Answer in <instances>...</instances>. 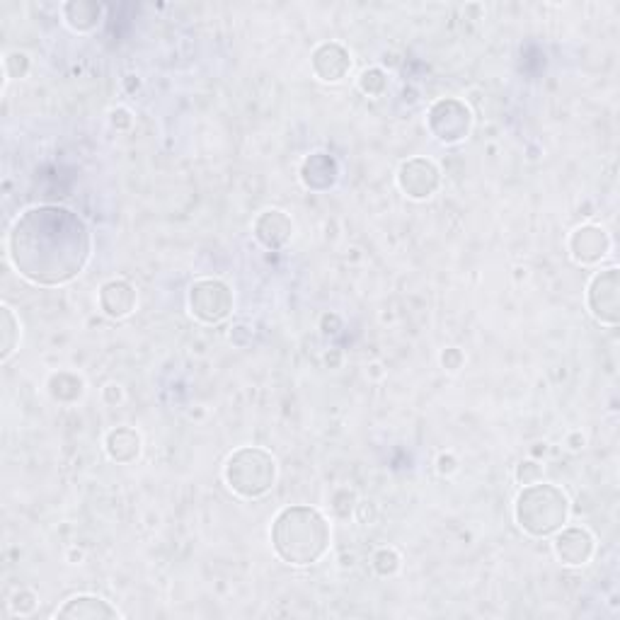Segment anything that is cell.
<instances>
[{
  "label": "cell",
  "instance_id": "9",
  "mask_svg": "<svg viewBox=\"0 0 620 620\" xmlns=\"http://www.w3.org/2000/svg\"><path fill=\"white\" fill-rule=\"evenodd\" d=\"M553 553L565 567H584L596 553V538L584 526H562L553 538Z\"/></svg>",
  "mask_w": 620,
  "mask_h": 620
},
{
  "label": "cell",
  "instance_id": "28",
  "mask_svg": "<svg viewBox=\"0 0 620 620\" xmlns=\"http://www.w3.org/2000/svg\"><path fill=\"white\" fill-rule=\"evenodd\" d=\"M102 398H105L107 405H117L124 400V390L122 386H117V383H109V386L102 390Z\"/></svg>",
  "mask_w": 620,
  "mask_h": 620
},
{
  "label": "cell",
  "instance_id": "11",
  "mask_svg": "<svg viewBox=\"0 0 620 620\" xmlns=\"http://www.w3.org/2000/svg\"><path fill=\"white\" fill-rule=\"evenodd\" d=\"M310 68L323 83H342L352 71V54L340 42H323L310 54Z\"/></svg>",
  "mask_w": 620,
  "mask_h": 620
},
{
  "label": "cell",
  "instance_id": "24",
  "mask_svg": "<svg viewBox=\"0 0 620 620\" xmlns=\"http://www.w3.org/2000/svg\"><path fill=\"white\" fill-rule=\"evenodd\" d=\"M10 608H13L15 616H30V613L37 608V596L32 594L30 589H20L10 601Z\"/></svg>",
  "mask_w": 620,
  "mask_h": 620
},
{
  "label": "cell",
  "instance_id": "27",
  "mask_svg": "<svg viewBox=\"0 0 620 620\" xmlns=\"http://www.w3.org/2000/svg\"><path fill=\"white\" fill-rule=\"evenodd\" d=\"M436 470H439L441 475H453L458 470V461L453 453H441L439 461H436Z\"/></svg>",
  "mask_w": 620,
  "mask_h": 620
},
{
  "label": "cell",
  "instance_id": "12",
  "mask_svg": "<svg viewBox=\"0 0 620 620\" xmlns=\"http://www.w3.org/2000/svg\"><path fill=\"white\" fill-rule=\"evenodd\" d=\"M252 233H255L257 243L267 250H281L294 235V221L286 211L281 209H267L252 223Z\"/></svg>",
  "mask_w": 620,
  "mask_h": 620
},
{
  "label": "cell",
  "instance_id": "25",
  "mask_svg": "<svg viewBox=\"0 0 620 620\" xmlns=\"http://www.w3.org/2000/svg\"><path fill=\"white\" fill-rule=\"evenodd\" d=\"M463 361H465V357L458 347L444 349V352H441V366H444L446 371H451V373L458 371L463 366Z\"/></svg>",
  "mask_w": 620,
  "mask_h": 620
},
{
  "label": "cell",
  "instance_id": "1",
  "mask_svg": "<svg viewBox=\"0 0 620 620\" xmlns=\"http://www.w3.org/2000/svg\"><path fill=\"white\" fill-rule=\"evenodd\" d=\"M8 260L34 286L71 284L93 257V233L76 211L37 204L15 218L5 240Z\"/></svg>",
  "mask_w": 620,
  "mask_h": 620
},
{
  "label": "cell",
  "instance_id": "14",
  "mask_svg": "<svg viewBox=\"0 0 620 620\" xmlns=\"http://www.w3.org/2000/svg\"><path fill=\"white\" fill-rule=\"evenodd\" d=\"M340 180V163L330 153H310L301 163V182L310 192H327Z\"/></svg>",
  "mask_w": 620,
  "mask_h": 620
},
{
  "label": "cell",
  "instance_id": "6",
  "mask_svg": "<svg viewBox=\"0 0 620 620\" xmlns=\"http://www.w3.org/2000/svg\"><path fill=\"white\" fill-rule=\"evenodd\" d=\"M427 126L432 136L446 146L465 141L473 131V112L458 97H441L427 112Z\"/></svg>",
  "mask_w": 620,
  "mask_h": 620
},
{
  "label": "cell",
  "instance_id": "18",
  "mask_svg": "<svg viewBox=\"0 0 620 620\" xmlns=\"http://www.w3.org/2000/svg\"><path fill=\"white\" fill-rule=\"evenodd\" d=\"M47 390L56 403L73 405L85 395V381L83 376H78V373L73 371H59L49 376Z\"/></svg>",
  "mask_w": 620,
  "mask_h": 620
},
{
  "label": "cell",
  "instance_id": "4",
  "mask_svg": "<svg viewBox=\"0 0 620 620\" xmlns=\"http://www.w3.org/2000/svg\"><path fill=\"white\" fill-rule=\"evenodd\" d=\"M277 458L262 446H240L223 463V480L240 499H260L277 485Z\"/></svg>",
  "mask_w": 620,
  "mask_h": 620
},
{
  "label": "cell",
  "instance_id": "21",
  "mask_svg": "<svg viewBox=\"0 0 620 620\" xmlns=\"http://www.w3.org/2000/svg\"><path fill=\"white\" fill-rule=\"evenodd\" d=\"M400 553L395 548H381L373 553L371 558V567L378 577H393L395 572L400 570Z\"/></svg>",
  "mask_w": 620,
  "mask_h": 620
},
{
  "label": "cell",
  "instance_id": "23",
  "mask_svg": "<svg viewBox=\"0 0 620 620\" xmlns=\"http://www.w3.org/2000/svg\"><path fill=\"white\" fill-rule=\"evenodd\" d=\"M514 478H516V482H519L521 487L533 485V482L543 480V468L536 461H521L519 465H516Z\"/></svg>",
  "mask_w": 620,
  "mask_h": 620
},
{
  "label": "cell",
  "instance_id": "2",
  "mask_svg": "<svg viewBox=\"0 0 620 620\" xmlns=\"http://www.w3.org/2000/svg\"><path fill=\"white\" fill-rule=\"evenodd\" d=\"M269 541L281 562L291 567H310L330 553V519L308 504H291L274 516Z\"/></svg>",
  "mask_w": 620,
  "mask_h": 620
},
{
  "label": "cell",
  "instance_id": "7",
  "mask_svg": "<svg viewBox=\"0 0 620 620\" xmlns=\"http://www.w3.org/2000/svg\"><path fill=\"white\" fill-rule=\"evenodd\" d=\"M587 308L596 323L616 327L620 320V272L608 267L596 272L587 286Z\"/></svg>",
  "mask_w": 620,
  "mask_h": 620
},
{
  "label": "cell",
  "instance_id": "22",
  "mask_svg": "<svg viewBox=\"0 0 620 620\" xmlns=\"http://www.w3.org/2000/svg\"><path fill=\"white\" fill-rule=\"evenodd\" d=\"M3 71L5 80H22L27 73H30V56L20 49L8 51L3 59Z\"/></svg>",
  "mask_w": 620,
  "mask_h": 620
},
{
  "label": "cell",
  "instance_id": "16",
  "mask_svg": "<svg viewBox=\"0 0 620 620\" xmlns=\"http://www.w3.org/2000/svg\"><path fill=\"white\" fill-rule=\"evenodd\" d=\"M63 22L71 27L73 32L78 34H90L100 27L102 15H105V8L95 0H71L61 8Z\"/></svg>",
  "mask_w": 620,
  "mask_h": 620
},
{
  "label": "cell",
  "instance_id": "13",
  "mask_svg": "<svg viewBox=\"0 0 620 620\" xmlns=\"http://www.w3.org/2000/svg\"><path fill=\"white\" fill-rule=\"evenodd\" d=\"M97 303H100V310L107 318L124 320L136 310L139 294H136L134 284H129L126 279H109L100 286Z\"/></svg>",
  "mask_w": 620,
  "mask_h": 620
},
{
  "label": "cell",
  "instance_id": "19",
  "mask_svg": "<svg viewBox=\"0 0 620 620\" xmlns=\"http://www.w3.org/2000/svg\"><path fill=\"white\" fill-rule=\"evenodd\" d=\"M0 361H8L17 352L22 340V323L8 303L0 306Z\"/></svg>",
  "mask_w": 620,
  "mask_h": 620
},
{
  "label": "cell",
  "instance_id": "17",
  "mask_svg": "<svg viewBox=\"0 0 620 620\" xmlns=\"http://www.w3.org/2000/svg\"><path fill=\"white\" fill-rule=\"evenodd\" d=\"M141 449H143L141 434L131 427L112 429L105 439V451H107L109 461H114V463H122V465L134 463L136 458L141 456Z\"/></svg>",
  "mask_w": 620,
  "mask_h": 620
},
{
  "label": "cell",
  "instance_id": "8",
  "mask_svg": "<svg viewBox=\"0 0 620 620\" xmlns=\"http://www.w3.org/2000/svg\"><path fill=\"white\" fill-rule=\"evenodd\" d=\"M395 182H398V189L407 199H412V202H427V199H432L434 194L439 192L441 170L434 160L415 155V158H407L405 163L400 165Z\"/></svg>",
  "mask_w": 620,
  "mask_h": 620
},
{
  "label": "cell",
  "instance_id": "3",
  "mask_svg": "<svg viewBox=\"0 0 620 620\" xmlns=\"http://www.w3.org/2000/svg\"><path fill=\"white\" fill-rule=\"evenodd\" d=\"M570 509V497L562 487L538 480L521 487L514 502V521L526 536L548 538L567 526Z\"/></svg>",
  "mask_w": 620,
  "mask_h": 620
},
{
  "label": "cell",
  "instance_id": "20",
  "mask_svg": "<svg viewBox=\"0 0 620 620\" xmlns=\"http://www.w3.org/2000/svg\"><path fill=\"white\" fill-rule=\"evenodd\" d=\"M359 90L369 97H381L388 90V76L383 68H366L359 76Z\"/></svg>",
  "mask_w": 620,
  "mask_h": 620
},
{
  "label": "cell",
  "instance_id": "5",
  "mask_svg": "<svg viewBox=\"0 0 620 620\" xmlns=\"http://www.w3.org/2000/svg\"><path fill=\"white\" fill-rule=\"evenodd\" d=\"M189 313L204 325H218L233 313V289L221 279H197L187 294Z\"/></svg>",
  "mask_w": 620,
  "mask_h": 620
},
{
  "label": "cell",
  "instance_id": "26",
  "mask_svg": "<svg viewBox=\"0 0 620 620\" xmlns=\"http://www.w3.org/2000/svg\"><path fill=\"white\" fill-rule=\"evenodd\" d=\"M109 122H112L114 129L124 131V129H129L131 124H134V117H131V112L126 107H117V109H112V112H109Z\"/></svg>",
  "mask_w": 620,
  "mask_h": 620
},
{
  "label": "cell",
  "instance_id": "10",
  "mask_svg": "<svg viewBox=\"0 0 620 620\" xmlns=\"http://www.w3.org/2000/svg\"><path fill=\"white\" fill-rule=\"evenodd\" d=\"M567 250L570 257L582 267H591L599 264L611 252V235H608L601 226L587 223V226L574 228L570 240H567Z\"/></svg>",
  "mask_w": 620,
  "mask_h": 620
},
{
  "label": "cell",
  "instance_id": "15",
  "mask_svg": "<svg viewBox=\"0 0 620 620\" xmlns=\"http://www.w3.org/2000/svg\"><path fill=\"white\" fill-rule=\"evenodd\" d=\"M54 616L73 620H100V618H122V613L109 604L107 599H102V596L78 594L71 596Z\"/></svg>",
  "mask_w": 620,
  "mask_h": 620
}]
</instances>
